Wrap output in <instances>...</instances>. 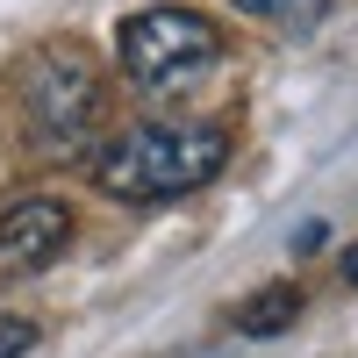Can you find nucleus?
<instances>
[{
    "label": "nucleus",
    "mask_w": 358,
    "mask_h": 358,
    "mask_svg": "<svg viewBox=\"0 0 358 358\" xmlns=\"http://www.w3.org/2000/svg\"><path fill=\"white\" fill-rule=\"evenodd\" d=\"M229 165V129L222 122H143V129H122L115 143H101L94 158V187L108 201H179L208 187Z\"/></svg>",
    "instance_id": "obj_1"
},
{
    "label": "nucleus",
    "mask_w": 358,
    "mask_h": 358,
    "mask_svg": "<svg viewBox=\"0 0 358 358\" xmlns=\"http://www.w3.org/2000/svg\"><path fill=\"white\" fill-rule=\"evenodd\" d=\"M22 108H29V129H36L43 143H79L86 129L101 122V101H108V86H101V65H94V50L86 43H43V50H29L22 57Z\"/></svg>",
    "instance_id": "obj_2"
},
{
    "label": "nucleus",
    "mask_w": 358,
    "mask_h": 358,
    "mask_svg": "<svg viewBox=\"0 0 358 358\" xmlns=\"http://www.w3.org/2000/svg\"><path fill=\"white\" fill-rule=\"evenodd\" d=\"M215 57H222V29L194 8H143L122 22V79H136L143 94L194 79Z\"/></svg>",
    "instance_id": "obj_3"
},
{
    "label": "nucleus",
    "mask_w": 358,
    "mask_h": 358,
    "mask_svg": "<svg viewBox=\"0 0 358 358\" xmlns=\"http://www.w3.org/2000/svg\"><path fill=\"white\" fill-rule=\"evenodd\" d=\"M72 244V208L50 194H29L0 215V265L8 273H43L50 258H65Z\"/></svg>",
    "instance_id": "obj_4"
},
{
    "label": "nucleus",
    "mask_w": 358,
    "mask_h": 358,
    "mask_svg": "<svg viewBox=\"0 0 358 358\" xmlns=\"http://www.w3.org/2000/svg\"><path fill=\"white\" fill-rule=\"evenodd\" d=\"M294 315H301V287L273 280V287H258L251 301L236 308V330L244 337H280V330H294Z\"/></svg>",
    "instance_id": "obj_5"
},
{
    "label": "nucleus",
    "mask_w": 358,
    "mask_h": 358,
    "mask_svg": "<svg viewBox=\"0 0 358 358\" xmlns=\"http://www.w3.org/2000/svg\"><path fill=\"white\" fill-rule=\"evenodd\" d=\"M236 15H258V22H273V29H294V36H308V29H322L330 0H236Z\"/></svg>",
    "instance_id": "obj_6"
},
{
    "label": "nucleus",
    "mask_w": 358,
    "mask_h": 358,
    "mask_svg": "<svg viewBox=\"0 0 358 358\" xmlns=\"http://www.w3.org/2000/svg\"><path fill=\"white\" fill-rule=\"evenodd\" d=\"M36 351V322L29 315H0V358H29Z\"/></svg>",
    "instance_id": "obj_7"
},
{
    "label": "nucleus",
    "mask_w": 358,
    "mask_h": 358,
    "mask_svg": "<svg viewBox=\"0 0 358 358\" xmlns=\"http://www.w3.org/2000/svg\"><path fill=\"white\" fill-rule=\"evenodd\" d=\"M344 280H351V287H358V244H351V251H344Z\"/></svg>",
    "instance_id": "obj_8"
}]
</instances>
